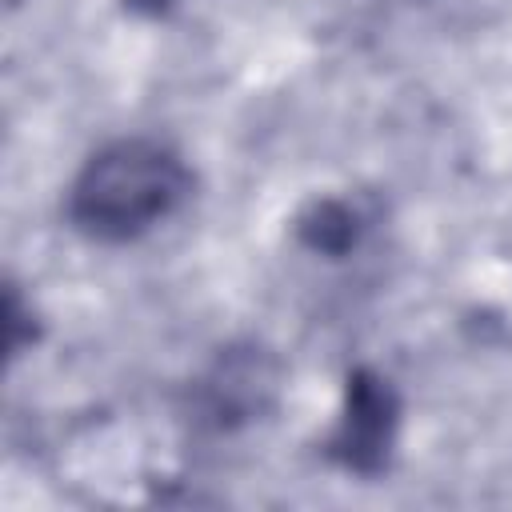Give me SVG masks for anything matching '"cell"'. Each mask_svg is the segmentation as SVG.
Returning <instances> with one entry per match:
<instances>
[{
    "mask_svg": "<svg viewBox=\"0 0 512 512\" xmlns=\"http://www.w3.org/2000/svg\"><path fill=\"white\" fill-rule=\"evenodd\" d=\"M188 192V168L156 140H116L100 148L72 184L68 216L96 240H132L164 220Z\"/></svg>",
    "mask_w": 512,
    "mask_h": 512,
    "instance_id": "cell-1",
    "label": "cell"
},
{
    "mask_svg": "<svg viewBox=\"0 0 512 512\" xmlns=\"http://www.w3.org/2000/svg\"><path fill=\"white\" fill-rule=\"evenodd\" d=\"M392 432H396V396L388 380L372 372H356L348 380V404L336 432L340 460L356 472H376L388 456Z\"/></svg>",
    "mask_w": 512,
    "mask_h": 512,
    "instance_id": "cell-2",
    "label": "cell"
},
{
    "mask_svg": "<svg viewBox=\"0 0 512 512\" xmlns=\"http://www.w3.org/2000/svg\"><path fill=\"white\" fill-rule=\"evenodd\" d=\"M300 236H304L312 248H320V252H344V248L356 240V216H352L344 204L324 200V204L312 208V216H304Z\"/></svg>",
    "mask_w": 512,
    "mask_h": 512,
    "instance_id": "cell-3",
    "label": "cell"
}]
</instances>
